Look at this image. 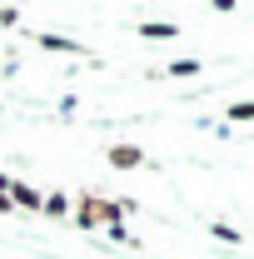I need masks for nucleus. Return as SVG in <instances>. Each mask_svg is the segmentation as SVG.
I'll return each instance as SVG.
<instances>
[{"label": "nucleus", "mask_w": 254, "mask_h": 259, "mask_svg": "<svg viewBox=\"0 0 254 259\" xmlns=\"http://www.w3.org/2000/svg\"><path fill=\"white\" fill-rule=\"evenodd\" d=\"M229 120H254V100H244V105H229Z\"/></svg>", "instance_id": "f03ea898"}, {"label": "nucleus", "mask_w": 254, "mask_h": 259, "mask_svg": "<svg viewBox=\"0 0 254 259\" xmlns=\"http://www.w3.org/2000/svg\"><path fill=\"white\" fill-rule=\"evenodd\" d=\"M170 70H175V75H194V70H199V60H175Z\"/></svg>", "instance_id": "7ed1b4c3"}, {"label": "nucleus", "mask_w": 254, "mask_h": 259, "mask_svg": "<svg viewBox=\"0 0 254 259\" xmlns=\"http://www.w3.org/2000/svg\"><path fill=\"white\" fill-rule=\"evenodd\" d=\"M110 164L130 169V164H140V150H135V145H120V150H110Z\"/></svg>", "instance_id": "f257e3e1"}]
</instances>
